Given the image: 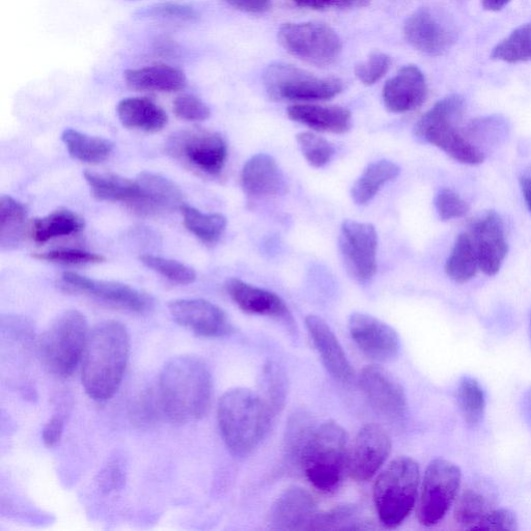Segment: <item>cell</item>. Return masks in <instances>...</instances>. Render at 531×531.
<instances>
[{
	"label": "cell",
	"mask_w": 531,
	"mask_h": 531,
	"mask_svg": "<svg viewBox=\"0 0 531 531\" xmlns=\"http://www.w3.org/2000/svg\"><path fill=\"white\" fill-rule=\"evenodd\" d=\"M213 379L206 363L183 355L164 366L159 379V405L173 423L197 422L210 409Z\"/></svg>",
	"instance_id": "cell-1"
},
{
	"label": "cell",
	"mask_w": 531,
	"mask_h": 531,
	"mask_svg": "<svg viewBox=\"0 0 531 531\" xmlns=\"http://www.w3.org/2000/svg\"><path fill=\"white\" fill-rule=\"evenodd\" d=\"M130 355V335L122 323L106 321L89 333L82 357L81 381L97 402L113 398L124 378Z\"/></svg>",
	"instance_id": "cell-2"
},
{
	"label": "cell",
	"mask_w": 531,
	"mask_h": 531,
	"mask_svg": "<svg viewBox=\"0 0 531 531\" xmlns=\"http://www.w3.org/2000/svg\"><path fill=\"white\" fill-rule=\"evenodd\" d=\"M274 413L260 394L234 388L218 403L217 417L223 441L232 455L249 456L267 437Z\"/></svg>",
	"instance_id": "cell-3"
},
{
	"label": "cell",
	"mask_w": 531,
	"mask_h": 531,
	"mask_svg": "<svg viewBox=\"0 0 531 531\" xmlns=\"http://www.w3.org/2000/svg\"><path fill=\"white\" fill-rule=\"evenodd\" d=\"M464 111L463 97L447 96L418 120L414 133L422 142L437 147L456 161L478 165L485 161V154L471 144L458 128Z\"/></svg>",
	"instance_id": "cell-4"
},
{
	"label": "cell",
	"mask_w": 531,
	"mask_h": 531,
	"mask_svg": "<svg viewBox=\"0 0 531 531\" xmlns=\"http://www.w3.org/2000/svg\"><path fill=\"white\" fill-rule=\"evenodd\" d=\"M347 433L342 426L327 422L317 427L301 457L307 480L323 492L338 488L347 469Z\"/></svg>",
	"instance_id": "cell-5"
},
{
	"label": "cell",
	"mask_w": 531,
	"mask_h": 531,
	"mask_svg": "<svg viewBox=\"0 0 531 531\" xmlns=\"http://www.w3.org/2000/svg\"><path fill=\"white\" fill-rule=\"evenodd\" d=\"M419 478L418 464L408 457L394 460L380 473L374 501L383 526L396 528L409 516L416 502Z\"/></svg>",
	"instance_id": "cell-6"
},
{
	"label": "cell",
	"mask_w": 531,
	"mask_h": 531,
	"mask_svg": "<svg viewBox=\"0 0 531 531\" xmlns=\"http://www.w3.org/2000/svg\"><path fill=\"white\" fill-rule=\"evenodd\" d=\"M89 333L88 322L78 311L55 318L40 341L41 357L49 372L62 378L72 375L85 353Z\"/></svg>",
	"instance_id": "cell-7"
},
{
	"label": "cell",
	"mask_w": 531,
	"mask_h": 531,
	"mask_svg": "<svg viewBox=\"0 0 531 531\" xmlns=\"http://www.w3.org/2000/svg\"><path fill=\"white\" fill-rule=\"evenodd\" d=\"M264 85L276 100L324 101L340 95L344 83L338 78L318 77L292 65L276 63L265 70Z\"/></svg>",
	"instance_id": "cell-8"
},
{
	"label": "cell",
	"mask_w": 531,
	"mask_h": 531,
	"mask_svg": "<svg viewBox=\"0 0 531 531\" xmlns=\"http://www.w3.org/2000/svg\"><path fill=\"white\" fill-rule=\"evenodd\" d=\"M277 38L294 57L319 67L333 64L343 50L338 33L319 22L284 24Z\"/></svg>",
	"instance_id": "cell-9"
},
{
	"label": "cell",
	"mask_w": 531,
	"mask_h": 531,
	"mask_svg": "<svg viewBox=\"0 0 531 531\" xmlns=\"http://www.w3.org/2000/svg\"><path fill=\"white\" fill-rule=\"evenodd\" d=\"M166 148L177 160L210 176L220 174L228 159L225 138L205 129L179 131L171 136Z\"/></svg>",
	"instance_id": "cell-10"
},
{
	"label": "cell",
	"mask_w": 531,
	"mask_h": 531,
	"mask_svg": "<svg viewBox=\"0 0 531 531\" xmlns=\"http://www.w3.org/2000/svg\"><path fill=\"white\" fill-rule=\"evenodd\" d=\"M460 468L447 460L436 459L428 466L419 497L417 516L425 526L439 523L450 511L461 485Z\"/></svg>",
	"instance_id": "cell-11"
},
{
	"label": "cell",
	"mask_w": 531,
	"mask_h": 531,
	"mask_svg": "<svg viewBox=\"0 0 531 531\" xmlns=\"http://www.w3.org/2000/svg\"><path fill=\"white\" fill-rule=\"evenodd\" d=\"M404 36L410 46L432 58L442 57L458 40L452 20L428 7L416 10L406 19Z\"/></svg>",
	"instance_id": "cell-12"
},
{
	"label": "cell",
	"mask_w": 531,
	"mask_h": 531,
	"mask_svg": "<svg viewBox=\"0 0 531 531\" xmlns=\"http://www.w3.org/2000/svg\"><path fill=\"white\" fill-rule=\"evenodd\" d=\"M339 247L348 274L359 283H367L377 272L378 234L372 223L345 220Z\"/></svg>",
	"instance_id": "cell-13"
},
{
	"label": "cell",
	"mask_w": 531,
	"mask_h": 531,
	"mask_svg": "<svg viewBox=\"0 0 531 531\" xmlns=\"http://www.w3.org/2000/svg\"><path fill=\"white\" fill-rule=\"evenodd\" d=\"M63 282L70 289L90 296L110 306L136 314H145L152 309L153 299L146 293L128 285L98 281L74 272L63 274Z\"/></svg>",
	"instance_id": "cell-14"
},
{
	"label": "cell",
	"mask_w": 531,
	"mask_h": 531,
	"mask_svg": "<svg viewBox=\"0 0 531 531\" xmlns=\"http://www.w3.org/2000/svg\"><path fill=\"white\" fill-rule=\"evenodd\" d=\"M391 452L388 432L377 424H369L358 432L351 451L348 452L347 470L357 482L374 477Z\"/></svg>",
	"instance_id": "cell-15"
},
{
	"label": "cell",
	"mask_w": 531,
	"mask_h": 531,
	"mask_svg": "<svg viewBox=\"0 0 531 531\" xmlns=\"http://www.w3.org/2000/svg\"><path fill=\"white\" fill-rule=\"evenodd\" d=\"M173 319L205 338H222L233 332L227 313L204 299H178L169 305Z\"/></svg>",
	"instance_id": "cell-16"
},
{
	"label": "cell",
	"mask_w": 531,
	"mask_h": 531,
	"mask_svg": "<svg viewBox=\"0 0 531 531\" xmlns=\"http://www.w3.org/2000/svg\"><path fill=\"white\" fill-rule=\"evenodd\" d=\"M349 331L361 352L373 360L385 362L399 354L401 344L397 331L371 315L352 314Z\"/></svg>",
	"instance_id": "cell-17"
},
{
	"label": "cell",
	"mask_w": 531,
	"mask_h": 531,
	"mask_svg": "<svg viewBox=\"0 0 531 531\" xmlns=\"http://www.w3.org/2000/svg\"><path fill=\"white\" fill-rule=\"evenodd\" d=\"M360 386L370 405L389 418H402L407 412V397L401 383L378 366L367 367L360 374Z\"/></svg>",
	"instance_id": "cell-18"
},
{
	"label": "cell",
	"mask_w": 531,
	"mask_h": 531,
	"mask_svg": "<svg viewBox=\"0 0 531 531\" xmlns=\"http://www.w3.org/2000/svg\"><path fill=\"white\" fill-rule=\"evenodd\" d=\"M135 181L137 195L130 208L141 215L174 212L186 204L182 190L170 179L144 172Z\"/></svg>",
	"instance_id": "cell-19"
},
{
	"label": "cell",
	"mask_w": 531,
	"mask_h": 531,
	"mask_svg": "<svg viewBox=\"0 0 531 531\" xmlns=\"http://www.w3.org/2000/svg\"><path fill=\"white\" fill-rule=\"evenodd\" d=\"M428 96L427 81L421 69L414 65L401 68L385 83L383 103L393 114H405L422 106Z\"/></svg>",
	"instance_id": "cell-20"
},
{
	"label": "cell",
	"mask_w": 531,
	"mask_h": 531,
	"mask_svg": "<svg viewBox=\"0 0 531 531\" xmlns=\"http://www.w3.org/2000/svg\"><path fill=\"white\" fill-rule=\"evenodd\" d=\"M471 237L477 249L480 270L488 276L496 275L509 250L499 215L495 212L485 214L474 223Z\"/></svg>",
	"instance_id": "cell-21"
},
{
	"label": "cell",
	"mask_w": 531,
	"mask_h": 531,
	"mask_svg": "<svg viewBox=\"0 0 531 531\" xmlns=\"http://www.w3.org/2000/svg\"><path fill=\"white\" fill-rule=\"evenodd\" d=\"M241 185L251 198L276 197L289 191L283 170L268 154L255 155L245 163L241 173Z\"/></svg>",
	"instance_id": "cell-22"
},
{
	"label": "cell",
	"mask_w": 531,
	"mask_h": 531,
	"mask_svg": "<svg viewBox=\"0 0 531 531\" xmlns=\"http://www.w3.org/2000/svg\"><path fill=\"white\" fill-rule=\"evenodd\" d=\"M317 514L313 496L302 488L293 487L274 502L269 524L275 530H310Z\"/></svg>",
	"instance_id": "cell-23"
},
{
	"label": "cell",
	"mask_w": 531,
	"mask_h": 531,
	"mask_svg": "<svg viewBox=\"0 0 531 531\" xmlns=\"http://www.w3.org/2000/svg\"><path fill=\"white\" fill-rule=\"evenodd\" d=\"M305 325L327 372L335 380L350 383L354 379V370L329 325L317 316L306 317Z\"/></svg>",
	"instance_id": "cell-24"
},
{
	"label": "cell",
	"mask_w": 531,
	"mask_h": 531,
	"mask_svg": "<svg viewBox=\"0 0 531 531\" xmlns=\"http://www.w3.org/2000/svg\"><path fill=\"white\" fill-rule=\"evenodd\" d=\"M226 290L239 309L250 315L291 319L286 302L277 294L244 283L239 278H229Z\"/></svg>",
	"instance_id": "cell-25"
},
{
	"label": "cell",
	"mask_w": 531,
	"mask_h": 531,
	"mask_svg": "<svg viewBox=\"0 0 531 531\" xmlns=\"http://www.w3.org/2000/svg\"><path fill=\"white\" fill-rule=\"evenodd\" d=\"M289 118L319 132L344 134L352 128L350 110L342 106L296 104L288 108Z\"/></svg>",
	"instance_id": "cell-26"
},
{
	"label": "cell",
	"mask_w": 531,
	"mask_h": 531,
	"mask_svg": "<svg viewBox=\"0 0 531 531\" xmlns=\"http://www.w3.org/2000/svg\"><path fill=\"white\" fill-rule=\"evenodd\" d=\"M124 78L127 85L137 91L175 93L187 85L184 71L166 65L127 70Z\"/></svg>",
	"instance_id": "cell-27"
},
{
	"label": "cell",
	"mask_w": 531,
	"mask_h": 531,
	"mask_svg": "<svg viewBox=\"0 0 531 531\" xmlns=\"http://www.w3.org/2000/svg\"><path fill=\"white\" fill-rule=\"evenodd\" d=\"M117 113L124 127L149 133L161 131L169 123L163 108L145 97L123 99Z\"/></svg>",
	"instance_id": "cell-28"
},
{
	"label": "cell",
	"mask_w": 531,
	"mask_h": 531,
	"mask_svg": "<svg viewBox=\"0 0 531 531\" xmlns=\"http://www.w3.org/2000/svg\"><path fill=\"white\" fill-rule=\"evenodd\" d=\"M400 173V166L393 161L380 160L371 163L354 183L351 190L352 200L359 206L369 204L381 188L398 178Z\"/></svg>",
	"instance_id": "cell-29"
},
{
	"label": "cell",
	"mask_w": 531,
	"mask_h": 531,
	"mask_svg": "<svg viewBox=\"0 0 531 531\" xmlns=\"http://www.w3.org/2000/svg\"><path fill=\"white\" fill-rule=\"evenodd\" d=\"M85 179L94 197L100 201L124 203L129 207L137 195L136 181L109 173L86 172Z\"/></svg>",
	"instance_id": "cell-30"
},
{
	"label": "cell",
	"mask_w": 531,
	"mask_h": 531,
	"mask_svg": "<svg viewBox=\"0 0 531 531\" xmlns=\"http://www.w3.org/2000/svg\"><path fill=\"white\" fill-rule=\"evenodd\" d=\"M85 226V219L78 214L70 210H58L37 218L33 222L31 234L37 243H46L55 238L77 234Z\"/></svg>",
	"instance_id": "cell-31"
},
{
	"label": "cell",
	"mask_w": 531,
	"mask_h": 531,
	"mask_svg": "<svg viewBox=\"0 0 531 531\" xmlns=\"http://www.w3.org/2000/svg\"><path fill=\"white\" fill-rule=\"evenodd\" d=\"M62 139L69 154L74 159L85 163H101L109 158L115 148L108 139L74 129H66L62 134Z\"/></svg>",
	"instance_id": "cell-32"
},
{
	"label": "cell",
	"mask_w": 531,
	"mask_h": 531,
	"mask_svg": "<svg viewBox=\"0 0 531 531\" xmlns=\"http://www.w3.org/2000/svg\"><path fill=\"white\" fill-rule=\"evenodd\" d=\"M479 269L477 249H475L471 235H459L446 261L445 273L452 281L465 284L477 275Z\"/></svg>",
	"instance_id": "cell-33"
},
{
	"label": "cell",
	"mask_w": 531,
	"mask_h": 531,
	"mask_svg": "<svg viewBox=\"0 0 531 531\" xmlns=\"http://www.w3.org/2000/svg\"><path fill=\"white\" fill-rule=\"evenodd\" d=\"M27 212L25 207L10 197L0 198V246L4 250L16 248L22 241Z\"/></svg>",
	"instance_id": "cell-34"
},
{
	"label": "cell",
	"mask_w": 531,
	"mask_h": 531,
	"mask_svg": "<svg viewBox=\"0 0 531 531\" xmlns=\"http://www.w3.org/2000/svg\"><path fill=\"white\" fill-rule=\"evenodd\" d=\"M185 228L205 244H215L226 232L228 220L219 213H204L187 204L181 208Z\"/></svg>",
	"instance_id": "cell-35"
},
{
	"label": "cell",
	"mask_w": 531,
	"mask_h": 531,
	"mask_svg": "<svg viewBox=\"0 0 531 531\" xmlns=\"http://www.w3.org/2000/svg\"><path fill=\"white\" fill-rule=\"evenodd\" d=\"M493 507L489 494L481 489L469 488L457 501L455 518L463 528L473 530L494 510Z\"/></svg>",
	"instance_id": "cell-36"
},
{
	"label": "cell",
	"mask_w": 531,
	"mask_h": 531,
	"mask_svg": "<svg viewBox=\"0 0 531 531\" xmlns=\"http://www.w3.org/2000/svg\"><path fill=\"white\" fill-rule=\"evenodd\" d=\"M457 402L466 424L471 428L480 426L485 415L486 396L478 380L468 376L460 380Z\"/></svg>",
	"instance_id": "cell-37"
},
{
	"label": "cell",
	"mask_w": 531,
	"mask_h": 531,
	"mask_svg": "<svg viewBox=\"0 0 531 531\" xmlns=\"http://www.w3.org/2000/svg\"><path fill=\"white\" fill-rule=\"evenodd\" d=\"M491 59L508 64L531 61V22L520 25L497 44L491 52Z\"/></svg>",
	"instance_id": "cell-38"
},
{
	"label": "cell",
	"mask_w": 531,
	"mask_h": 531,
	"mask_svg": "<svg viewBox=\"0 0 531 531\" xmlns=\"http://www.w3.org/2000/svg\"><path fill=\"white\" fill-rule=\"evenodd\" d=\"M260 396L276 415L285 406L288 395V381L284 370L277 363L269 361L264 366L260 381Z\"/></svg>",
	"instance_id": "cell-39"
},
{
	"label": "cell",
	"mask_w": 531,
	"mask_h": 531,
	"mask_svg": "<svg viewBox=\"0 0 531 531\" xmlns=\"http://www.w3.org/2000/svg\"><path fill=\"white\" fill-rule=\"evenodd\" d=\"M317 426L313 417L304 411L296 412L290 419L286 432V452L293 464H300L307 443Z\"/></svg>",
	"instance_id": "cell-40"
},
{
	"label": "cell",
	"mask_w": 531,
	"mask_h": 531,
	"mask_svg": "<svg viewBox=\"0 0 531 531\" xmlns=\"http://www.w3.org/2000/svg\"><path fill=\"white\" fill-rule=\"evenodd\" d=\"M356 506H341L326 513L317 514L310 530H362L373 529L368 523L356 521Z\"/></svg>",
	"instance_id": "cell-41"
},
{
	"label": "cell",
	"mask_w": 531,
	"mask_h": 531,
	"mask_svg": "<svg viewBox=\"0 0 531 531\" xmlns=\"http://www.w3.org/2000/svg\"><path fill=\"white\" fill-rule=\"evenodd\" d=\"M139 260L146 267L169 279L174 284L190 285L197 279V272L193 268L175 260L153 255H143Z\"/></svg>",
	"instance_id": "cell-42"
},
{
	"label": "cell",
	"mask_w": 531,
	"mask_h": 531,
	"mask_svg": "<svg viewBox=\"0 0 531 531\" xmlns=\"http://www.w3.org/2000/svg\"><path fill=\"white\" fill-rule=\"evenodd\" d=\"M296 139L305 160L316 169L328 164L335 154L333 145L314 133L301 132Z\"/></svg>",
	"instance_id": "cell-43"
},
{
	"label": "cell",
	"mask_w": 531,
	"mask_h": 531,
	"mask_svg": "<svg viewBox=\"0 0 531 531\" xmlns=\"http://www.w3.org/2000/svg\"><path fill=\"white\" fill-rule=\"evenodd\" d=\"M35 259L43 260L51 263H60L65 265H87L98 264L105 262V257L102 255L90 253V251L75 249V248H62L48 251V253L37 254Z\"/></svg>",
	"instance_id": "cell-44"
},
{
	"label": "cell",
	"mask_w": 531,
	"mask_h": 531,
	"mask_svg": "<svg viewBox=\"0 0 531 531\" xmlns=\"http://www.w3.org/2000/svg\"><path fill=\"white\" fill-rule=\"evenodd\" d=\"M391 67V58L383 52H373L367 61L355 67V75L363 85L373 86L386 75Z\"/></svg>",
	"instance_id": "cell-45"
},
{
	"label": "cell",
	"mask_w": 531,
	"mask_h": 531,
	"mask_svg": "<svg viewBox=\"0 0 531 531\" xmlns=\"http://www.w3.org/2000/svg\"><path fill=\"white\" fill-rule=\"evenodd\" d=\"M139 16L155 20L194 22L199 14L193 8L174 3H164L152 6L139 12Z\"/></svg>",
	"instance_id": "cell-46"
},
{
	"label": "cell",
	"mask_w": 531,
	"mask_h": 531,
	"mask_svg": "<svg viewBox=\"0 0 531 531\" xmlns=\"http://www.w3.org/2000/svg\"><path fill=\"white\" fill-rule=\"evenodd\" d=\"M175 115L189 122H203L211 117L210 107L193 95H182L174 101Z\"/></svg>",
	"instance_id": "cell-47"
},
{
	"label": "cell",
	"mask_w": 531,
	"mask_h": 531,
	"mask_svg": "<svg viewBox=\"0 0 531 531\" xmlns=\"http://www.w3.org/2000/svg\"><path fill=\"white\" fill-rule=\"evenodd\" d=\"M435 207L442 220L461 218L469 211L468 204L449 188H443L437 193Z\"/></svg>",
	"instance_id": "cell-48"
},
{
	"label": "cell",
	"mask_w": 531,
	"mask_h": 531,
	"mask_svg": "<svg viewBox=\"0 0 531 531\" xmlns=\"http://www.w3.org/2000/svg\"><path fill=\"white\" fill-rule=\"evenodd\" d=\"M518 529L516 514L508 509L493 510L473 530H503L515 531Z\"/></svg>",
	"instance_id": "cell-49"
},
{
	"label": "cell",
	"mask_w": 531,
	"mask_h": 531,
	"mask_svg": "<svg viewBox=\"0 0 531 531\" xmlns=\"http://www.w3.org/2000/svg\"><path fill=\"white\" fill-rule=\"evenodd\" d=\"M370 2L371 0H294L298 7L316 11L366 8Z\"/></svg>",
	"instance_id": "cell-50"
},
{
	"label": "cell",
	"mask_w": 531,
	"mask_h": 531,
	"mask_svg": "<svg viewBox=\"0 0 531 531\" xmlns=\"http://www.w3.org/2000/svg\"><path fill=\"white\" fill-rule=\"evenodd\" d=\"M230 7L249 14H262L271 8V0H225Z\"/></svg>",
	"instance_id": "cell-51"
},
{
	"label": "cell",
	"mask_w": 531,
	"mask_h": 531,
	"mask_svg": "<svg viewBox=\"0 0 531 531\" xmlns=\"http://www.w3.org/2000/svg\"><path fill=\"white\" fill-rule=\"evenodd\" d=\"M64 431V419L61 415H54L43 431V441L48 446L57 444Z\"/></svg>",
	"instance_id": "cell-52"
},
{
	"label": "cell",
	"mask_w": 531,
	"mask_h": 531,
	"mask_svg": "<svg viewBox=\"0 0 531 531\" xmlns=\"http://www.w3.org/2000/svg\"><path fill=\"white\" fill-rule=\"evenodd\" d=\"M511 0H482V6L486 11L498 12L505 9Z\"/></svg>",
	"instance_id": "cell-53"
},
{
	"label": "cell",
	"mask_w": 531,
	"mask_h": 531,
	"mask_svg": "<svg viewBox=\"0 0 531 531\" xmlns=\"http://www.w3.org/2000/svg\"><path fill=\"white\" fill-rule=\"evenodd\" d=\"M522 412L525 421L531 428V388L527 389L522 398Z\"/></svg>",
	"instance_id": "cell-54"
},
{
	"label": "cell",
	"mask_w": 531,
	"mask_h": 531,
	"mask_svg": "<svg viewBox=\"0 0 531 531\" xmlns=\"http://www.w3.org/2000/svg\"><path fill=\"white\" fill-rule=\"evenodd\" d=\"M521 188L525 203L531 214V176H525L521 179Z\"/></svg>",
	"instance_id": "cell-55"
},
{
	"label": "cell",
	"mask_w": 531,
	"mask_h": 531,
	"mask_svg": "<svg viewBox=\"0 0 531 531\" xmlns=\"http://www.w3.org/2000/svg\"><path fill=\"white\" fill-rule=\"evenodd\" d=\"M529 333H530V341H531V319H530V328H529Z\"/></svg>",
	"instance_id": "cell-56"
}]
</instances>
